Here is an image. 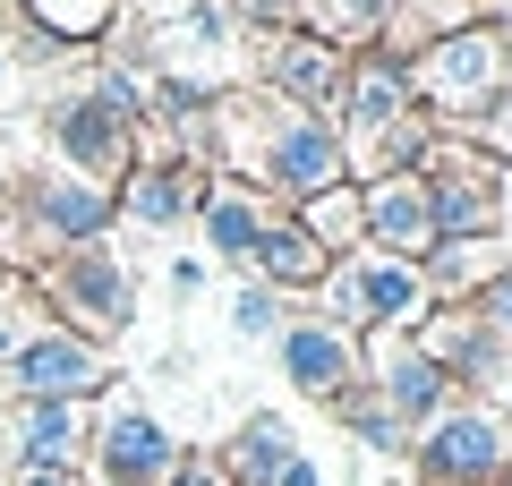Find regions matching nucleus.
<instances>
[{
    "label": "nucleus",
    "instance_id": "ddd939ff",
    "mask_svg": "<svg viewBox=\"0 0 512 486\" xmlns=\"http://www.w3.org/2000/svg\"><path fill=\"white\" fill-rule=\"evenodd\" d=\"M197 188H205V171L197 162H137L128 171V188H111V205H120L128 222H154V231H171V222H188L197 214Z\"/></svg>",
    "mask_w": 512,
    "mask_h": 486
},
{
    "label": "nucleus",
    "instance_id": "412c9836",
    "mask_svg": "<svg viewBox=\"0 0 512 486\" xmlns=\"http://www.w3.org/2000/svg\"><path fill=\"white\" fill-rule=\"evenodd\" d=\"M461 145H478V154H487V162H495V171H504V162H512V86H504V94H495V103H487V111H478V120H470V128H461Z\"/></svg>",
    "mask_w": 512,
    "mask_h": 486
},
{
    "label": "nucleus",
    "instance_id": "7ed1b4c3",
    "mask_svg": "<svg viewBox=\"0 0 512 486\" xmlns=\"http://www.w3.org/2000/svg\"><path fill=\"white\" fill-rule=\"evenodd\" d=\"M504 86H512V35L495 18H470L453 35H436L427 52H410V94H419L436 137H461Z\"/></svg>",
    "mask_w": 512,
    "mask_h": 486
},
{
    "label": "nucleus",
    "instance_id": "423d86ee",
    "mask_svg": "<svg viewBox=\"0 0 512 486\" xmlns=\"http://www.w3.org/2000/svg\"><path fill=\"white\" fill-rule=\"evenodd\" d=\"M504 444L512 427L495 410H444L419 435L410 469H419V486H504Z\"/></svg>",
    "mask_w": 512,
    "mask_h": 486
},
{
    "label": "nucleus",
    "instance_id": "b1692460",
    "mask_svg": "<svg viewBox=\"0 0 512 486\" xmlns=\"http://www.w3.org/2000/svg\"><path fill=\"white\" fill-rule=\"evenodd\" d=\"M222 35H231V9H188V18L171 26L163 43H171V52H205V60H214V52H222Z\"/></svg>",
    "mask_w": 512,
    "mask_h": 486
},
{
    "label": "nucleus",
    "instance_id": "0eeeda50",
    "mask_svg": "<svg viewBox=\"0 0 512 486\" xmlns=\"http://www.w3.org/2000/svg\"><path fill=\"white\" fill-rule=\"evenodd\" d=\"M43 137L60 145V162H69L77 180H120V171H128V145H137V128H128L120 111L103 103V94H60V103L43 111Z\"/></svg>",
    "mask_w": 512,
    "mask_h": 486
},
{
    "label": "nucleus",
    "instance_id": "5701e85b",
    "mask_svg": "<svg viewBox=\"0 0 512 486\" xmlns=\"http://www.w3.org/2000/svg\"><path fill=\"white\" fill-rule=\"evenodd\" d=\"M470 316L487 324V342L512 359V273H495V282H478V299H470Z\"/></svg>",
    "mask_w": 512,
    "mask_h": 486
},
{
    "label": "nucleus",
    "instance_id": "9b49d317",
    "mask_svg": "<svg viewBox=\"0 0 512 486\" xmlns=\"http://www.w3.org/2000/svg\"><path fill=\"white\" fill-rule=\"evenodd\" d=\"M282 376H291L308 401H342L350 384H367L359 376V342H350L342 324H325V316H291L282 324Z\"/></svg>",
    "mask_w": 512,
    "mask_h": 486
},
{
    "label": "nucleus",
    "instance_id": "a211bd4d",
    "mask_svg": "<svg viewBox=\"0 0 512 486\" xmlns=\"http://www.w3.org/2000/svg\"><path fill=\"white\" fill-rule=\"evenodd\" d=\"M291 222L333 256V265L367 248V214H359V188H350V180H342V188H325V197H308V205H291Z\"/></svg>",
    "mask_w": 512,
    "mask_h": 486
},
{
    "label": "nucleus",
    "instance_id": "4468645a",
    "mask_svg": "<svg viewBox=\"0 0 512 486\" xmlns=\"http://www.w3.org/2000/svg\"><path fill=\"white\" fill-rule=\"evenodd\" d=\"M197 222H205V256H231V265H248V248L265 239L274 205L256 197V188H239V180H205V188H197Z\"/></svg>",
    "mask_w": 512,
    "mask_h": 486
},
{
    "label": "nucleus",
    "instance_id": "9d476101",
    "mask_svg": "<svg viewBox=\"0 0 512 486\" xmlns=\"http://www.w3.org/2000/svg\"><path fill=\"white\" fill-rule=\"evenodd\" d=\"M359 214H367V248H376V256L419 265V256L436 248V205H427L419 171H384V180H367L359 188Z\"/></svg>",
    "mask_w": 512,
    "mask_h": 486
},
{
    "label": "nucleus",
    "instance_id": "c756f323",
    "mask_svg": "<svg viewBox=\"0 0 512 486\" xmlns=\"http://www.w3.org/2000/svg\"><path fill=\"white\" fill-rule=\"evenodd\" d=\"M0 77H9V60H0Z\"/></svg>",
    "mask_w": 512,
    "mask_h": 486
},
{
    "label": "nucleus",
    "instance_id": "f257e3e1",
    "mask_svg": "<svg viewBox=\"0 0 512 486\" xmlns=\"http://www.w3.org/2000/svg\"><path fill=\"white\" fill-rule=\"evenodd\" d=\"M205 162H214V180L256 188L274 214H291V205H308V197H325V188L350 180L342 137H333L325 111L248 103V94H231V103L205 111Z\"/></svg>",
    "mask_w": 512,
    "mask_h": 486
},
{
    "label": "nucleus",
    "instance_id": "393cba45",
    "mask_svg": "<svg viewBox=\"0 0 512 486\" xmlns=\"http://www.w3.org/2000/svg\"><path fill=\"white\" fill-rule=\"evenodd\" d=\"M9 486H86V469H77V461H18Z\"/></svg>",
    "mask_w": 512,
    "mask_h": 486
},
{
    "label": "nucleus",
    "instance_id": "4be33fe9",
    "mask_svg": "<svg viewBox=\"0 0 512 486\" xmlns=\"http://www.w3.org/2000/svg\"><path fill=\"white\" fill-rule=\"evenodd\" d=\"M231 324H239V342H274V333H282V299H274L265 282H248V290L231 299Z\"/></svg>",
    "mask_w": 512,
    "mask_h": 486
},
{
    "label": "nucleus",
    "instance_id": "f3484780",
    "mask_svg": "<svg viewBox=\"0 0 512 486\" xmlns=\"http://www.w3.org/2000/svg\"><path fill=\"white\" fill-rule=\"evenodd\" d=\"M86 452V401H18V461H77Z\"/></svg>",
    "mask_w": 512,
    "mask_h": 486
},
{
    "label": "nucleus",
    "instance_id": "6e6552de",
    "mask_svg": "<svg viewBox=\"0 0 512 486\" xmlns=\"http://www.w3.org/2000/svg\"><path fill=\"white\" fill-rule=\"evenodd\" d=\"M103 384H111L103 350L77 333H43V342L9 350V401H94Z\"/></svg>",
    "mask_w": 512,
    "mask_h": 486
},
{
    "label": "nucleus",
    "instance_id": "1a4fd4ad",
    "mask_svg": "<svg viewBox=\"0 0 512 486\" xmlns=\"http://www.w3.org/2000/svg\"><path fill=\"white\" fill-rule=\"evenodd\" d=\"M86 452H94V486H163L171 469H180L171 427L146 418V410H111L103 427L86 435Z\"/></svg>",
    "mask_w": 512,
    "mask_h": 486
},
{
    "label": "nucleus",
    "instance_id": "39448f33",
    "mask_svg": "<svg viewBox=\"0 0 512 486\" xmlns=\"http://www.w3.org/2000/svg\"><path fill=\"white\" fill-rule=\"evenodd\" d=\"M35 282H43V299H52V316H69L60 333H77V342H94V350H103L111 333H128V316H137V290H128L120 256H111L103 239L43 256Z\"/></svg>",
    "mask_w": 512,
    "mask_h": 486
},
{
    "label": "nucleus",
    "instance_id": "20e7f679",
    "mask_svg": "<svg viewBox=\"0 0 512 486\" xmlns=\"http://www.w3.org/2000/svg\"><path fill=\"white\" fill-rule=\"evenodd\" d=\"M316 290H325V324H342L350 342H359V333H419V324L436 316V299H427L419 265L376 256V248L342 256V265H333Z\"/></svg>",
    "mask_w": 512,
    "mask_h": 486
},
{
    "label": "nucleus",
    "instance_id": "f8f14e48",
    "mask_svg": "<svg viewBox=\"0 0 512 486\" xmlns=\"http://www.w3.org/2000/svg\"><path fill=\"white\" fill-rule=\"evenodd\" d=\"M265 86H274V103H291V111H333V94H342V52L291 26V35L265 43Z\"/></svg>",
    "mask_w": 512,
    "mask_h": 486
},
{
    "label": "nucleus",
    "instance_id": "2eb2a0df",
    "mask_svg": "<svg viewBox=\"0 0 512 486\" xmlns=\"http://www.w3.org/2000/svg\"><path fill=\"white\" fill-rule=\"evenodd\" d=\"M248 265H256V282H265V290L282 299V290H316V282L333 273V256L316 248V239L299 231L291 214H274V222H265V239L248 248Z\"/></svg>",
    "mask_w": 512,
    "mask_h": 486
},
{
    "label": "nucleus",
    "instance_id": "dca6fc26",
    "mask_svg": "<svg viewBox=\"0 0 512 486\" xmlns=\"http://www.w3.org/2000/svg\"><path fill=\"white\" fill-rule=\"evenodd\" d=\"M214 461H222V478H231V486H274L282 469L299 461V435L282 427V418H248V427L231 435V452H214Z\"/></svg>",
    "mask_w": 512,
    "mask_h": 486
},
{
    "label": "nucleus",
    "instance_id": "6ab92c4d",
    "mask_svg": "<svg viewBox=\"0 0 512 486\" xmlns=\"http://www.w3.org/2000/svg\"><path fill=\"white\" fill-rule=\"evenodd\" d=\"M26 18H35V35L52 43H94V35H111V18H120V0H18Z\"/></svg>",
    "mask_w": 512,
    "mask_h": 486
},
{
    "label": "nucleus",
    "instance_id": "c85d7f7f",
    "mask_svg": "<svg viewBox=\"0 0 512 486\" xmlns=\"http://www.w3.org/2000/svg\"><path fill=\"white\" fill-rule=\"evenodd\" d=\"M504 486H512V444H504Z\"/></svg>",
    "mask_w": 512,
    "mask_h": 486
},
{
    "label": "nucleus",
    "instance_id": "bb28decb",
    "mask_svg": "<svg viewBox=\"0 0 512 486\" xmlns=\"http://www.w3.org/2000/svg\"><path fill=\"white\" fill-rule=\"evenodd\" d=\"M274 486H325V469H316V461H308V452H299V461H291V469H282V478H274Z\"/></svg>",
    "mask_w": 512,
    "mask_h": 486
},
{
    "label": "nucleus",
    "instance_id": "cd10ccee",
    "mask_svg": "<svg viewBox=\"0 0 512 486\" xmlns=\"http://www.w3.org/2000/svg\"><path fill=\"white\" fill-rule=\"evenodd\" d=\"M9 350H18V324H9V316H0V359H9Z\"/></svg>",
    "mask_w": 512,
    "mask_h": 486
},
{
    "label": "nucleus",
    "instance_id": "a878e982",
    "mask_svg": "<svg viewBox=\"0 0 512 486\" xmlns=\"http://www.w3.org/2000/svg\"><path fill=\"white\" fill-rule=\"evenodd\" d=\"M163 486H231V478H222V461H214V452H180V469H171Z\"/></svg>",
    "mask_w": 512,
    "mask_h": 486
},
{
    "label": "nucleus",
    "instance_id": "f03ea898",
    "mask_svg": "<svg viewBox=\"0 0 512 486\" xmlns=\"http://www.w3.org/2000/svg\"><path fill=\"white\" fill-rule=\"evenodd\" d=\"M333 137H342V171H359V180H384V171H419L427 154V111L419 94H410V60L384 52V43H367V52L342 60V94H333Z\"/></svg>",
    "mask_w": 512,
    "mask_h": 486
},
{
    "label": "nucleus",
    "instance_id": "aec40b11",
    "mask_svg": "<svg viewBox=\"0 0 512 486\" xmlns=\"http://www.w3.org/2000/svg\"><path fill=\"white\" fill-rule=\"evenodd\" d=\"M333 410H342V418H350V427H359V435H367V444H376V452H402V444H410V435L393 427V418H384V401L367 393V384H350V393L333 401Z\"/></svg>",
    "mask_w": 512,
    "mask_h": 486
}]
</instances>
